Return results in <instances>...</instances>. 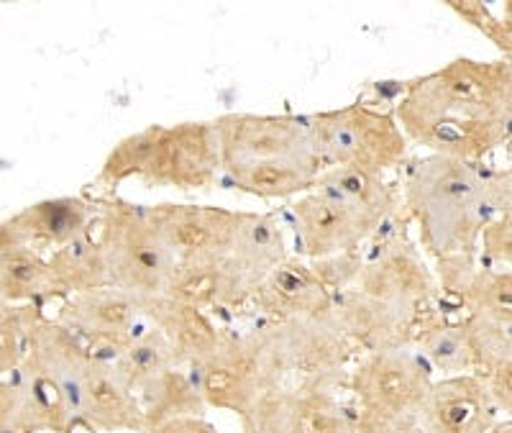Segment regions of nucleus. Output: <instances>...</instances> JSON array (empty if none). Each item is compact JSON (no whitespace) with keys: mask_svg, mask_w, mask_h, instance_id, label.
Here are the masks:
<instances>
[{"mask_svg":"<svg viewBox=\"0 0 512 433\" xmlns=\"http://www.w3.org/2000/svg\"><path fill=\"white\" fill-rule=\"evenodd\" d=\"M497 433H510V426H507V423H505V426L497 428Z\"/></svg>","mask_w":512,"mask_h":433,"instance_id":"obj_31","label":"nucleus"},{"mask_svg":"<svg viewBox=\"0 0 512 433\" xmlns=\"http://www.w3.org/2000/svg\"><path fill=\"white\" fill-rule=\"evenodd\" d=\"M80 408L88 413L90 421L105 428H139L144 423V413L131 403L126 387L93 354L82 375Z\"/></svg>","mask_w":512,"mask_h":433,"instance_id":"obj_19","label":"nucleus"},{"mask_svg":"<svg viewBox=\"0 0 512 433\" xmlns=\"http://www.w3.org/2000/svg\"><path fill=\"white\" fill-rule=\"evenodd\" d=\"M126 180H144L154 188L182 193L216 185L221 180V149L213 123H152L123 136L105 157L98 182L116 188Z\"/></svg>","mask_w":512,"mask_h":433,"instance_id":"obj_5","label":"nucleus"},{"mask_svg":"<svg viewBox=\"0 0 512 433\" xmlns=\"http://www.w3.org/2000/svg\"><path fill=\"white\" fill-rule=\"evenodd\" d=\"M0 305H3V295H0Z\"/></svg>","mask_w":512,"mask_h":433,"instance_id":"obj_32","label":"nucleus"},{"mask_svg":"<svg viewBox=\"0 0 512 433\" xmlns=\"http://www.w3.org/2000/svg\"><path fill=\"white\" fill-rule=\"evenodd\" d=\"M308 126L323 170L349 167L384 177L408 162V139L395 116L379 108L351 103L310 113Z\"/></svg>","mask_w":512,"mask_h":433,"instance_id":"obj_7","label":"nucleus"},{"mask_svg":"<svg viewBox=\"0 0 512 433\" xmlns=\"http://www.w3.org/2000/svg\"><path fill=\"white\" fill-rule=\"evenodd\" d=\"M18 246H26V244L21 241L18 231L13 229L11 218L0 221V257H3L6 252H13V249H18Z\"/></svg>","mask_w":512,"mask_h":433,"instance_id":"obj_30","label":"nucleus"},{"mask_svg":"<svg viewBox=\"0 0 512 433\" xmlns=\"http://www.w3.org/2000/svg\"><path fill=\"white\" fill-rule=\"evenodd\" d=\"M98 218V205L80 195H64V198L39 200L26 205L24 211L11 216L13 229L18 231L21 241L31 249L36 246H59L70 244L77 236L88 234Z\"/></svg>","mask_w":512,"mask_h":433,"instance_id":"obj_13","label":"nucleus"},{"mask_svg":"<svg viewBox=\"0 0 512 433\" xmlns=\"http://www.w3.org/2000/svg\"><path fill=\"white\" fill-rule=\"evenodd\" d=\"M448 11H454L461 21L472 26V29L482 31L502 54L505 59H510L512 52V26L510 16H497L487 3H479V0H446Z\"/></svg>","mask_w":512,"mask_h":433,"instance_id":"obj_24","label":"nucleus"},{"mask_svg":"<svg viewBox=\"0 0 512 433\" xmlns=\"http://www.w3.org/2000/svg\"><path fill=\"white\" fill-rule=\"evenodd\" d=\"M95 205V236L103 249L108 285L136 300L167 295L175 259L152 229L144 205L121 198H105Z\"/></svg>","mask_w":512,"mask_h":433,"instance_id":"obj_6","label":"nucleus"},{"mask_svg":"<svg viewBox=\"0 0 512 433\" xmlns=\"http://www.w3.org/2000/svg\"><path fill=\"white\" fill-rule=\"evenodd\" d=\"M0 295L3 303H31L57 295L49 262L31 246H18L0 257Z\"/></svg>","mask_w":512,"mask_h":433,"instance_id":"obj_22","label":"nucleus"},{"mask_svg":"<svg viewBox=\"0 0 512 433\" xmlns=\"http://www.w3.org/2000/svg\"><path fill=\"white\" fill-rule=\"evenodd\" d=\"M400 211V193L379 175L349 167L323 170L313 188L290 203V229L303 257L361 252Z\"/></svg>","mask_w":512,"mask_h":433,"instance_id":"obj_4","label":"nucleus"},{"mask_svg":"<svg viewBox=\"0 0 512 433\" xmlns=\"http://www.w3.org/2000/svg\"><path fill=\"white\" fill-rule=\"evenodd\" d=\"M152 433H216L208 423L198 421V418H175V421H167L162 426H154Z\"/></svg>","mask_w":512,"mask_h":433,"instance_id":"obj_29","label":"nucleus"},{"mask_svg":"<svg viewBox=\"0 0 512 433\" xmlns=\"http://www.w3.org/2000/svg\"><path fill=\"white\" fill-rule=\"evenodd\" d=\"M477 254L487 259L489 267H505L510 270L512 259V211L489 221L477 241Z\"/></svg>","mask_w":512,"mask_h":433,"instance_id":"obj_26","label":"nucleus"},{"mask_svg":"<svg viewBox=\"0 0 512 433\" xmlns=\"http://www.w3.org/2000/svg\"><path fill=\"white\" fill-rule=\"evenodd\" d=\"M47 262L57 293L80 295L98 290V287H108V272H105L103 249L95 236V226L88 234L54 249Z\"/></svg>","mask_w":512,"mask_h":433,"instance_id":"obj_20","label":"nucleus"},{"mask_svg":"<svg viewBox=\"0 0 512 433\" xmlns=\"http://www.w3.org/2000/svg\"><path fill=\"white\" fill-rule=\"evenodd\" d=\"M254 433H349L336 405L323 395H269L249 410Z\"/></svg>","mask_w":512,"mask_h":433,"instance_id":"obj_14","label":"nucleus"},{"mask_svg":"<svg viewBox=\"0 0 512 433\" xmlns=\"http://www.w3.org/2000/svg\"><path fill=\"white\" fill-rule=\"evenodd\" d=\"M423 344L433 359L443 367H464L474 357L466 328L436 326L423 334Z\"/></svg>","mask_w":512,"mask_h":433,"instance_id":"obj_25","label":"nucleus"},{"mask_svg":"<svg viewBox=\"0 0 512 433\" xmlns=\"http://www.w3.org/2000/svg\"><path fill=\"white\" fill-rule=\"evenodd\" d=\"M461 300L469 303L477 311V316L497 318V321H510L512 311V275L510 270L479 264L469 285L464 287Z\"/></svg>","mask_w":512,"mask_h":433,"instance_id":"obj_23","label":"nucleus"},{"mask_svg":"<svg viewBox=\"0 0 512 433\" xmlns=\"http://www.w3.org/2000/svg\"><path fill=\"white\" fill-rule=\"evenodd\" d=\"M356 282L359 293L410 316L436 290L433 272L428 270L418 246L405 234H379L372 249L364 252Z\"/></svg>","mask_w":512,"mask_h":433,"instance_id":"obj_8","label":"nucleus"},{"mask_svg":"<svg viewBox=\"0 0 512 433\" xmlns=\"http://www.w3.org/2000/svg\"><path fill=\"white\" fill-rule=\"evenodd\" d=\"M139 311V300L108 285L77 295L67 305V318L90 341L128 339Z\"/></svg>","mask_w":512,"mask_h":433,"instance_id":"obj_16","label":"nucleus"},{"mask_svg":"<svg viewBox=\"0 0 512 433\" xmlns=\"http://www.w3.org/2000/svg\"><path fill=\"white\" fill-rule=\"evenodd\" d=\"M167 295L169 298L180 300V303L195 305V308H203V305L236 303V300H241L239 290L233 285L223 259L175 264Z\"/></svg>","mask_w":512,"mask_h":433,"instance_id":"obj_21","label":"nucleus"},{"mask_svg":"<svg viewBox=\"0 0 512 433\" xmlns=\"http://www.w3.org/2000/svg\"><path fill=\"white\" fill-rule=\"evenodd\" d=\"M144 213L175 264L221 259L239 221V211L218 205L157 203L144 205Z\"/></svg>","mask_w":512,"mask_h":433,"instance_id":"obj_9","label":"nucleus"},{"mask_svg":"<svg viewBox=\"0 0 512 433\" xmlns=\"http://www.w3.org/2000/svg\"><path fill=\"white\" fill-rule=\"evenodd\" d=\"M221 259L241 298L254 293L264 282V277L287 259L285 226H282L280 216L274 211H239L236 231L228 244V252Z\"/></svg>","mask_w":512,"mask_h":433,"instance_id":"obj_10","label":"nucleus"},{"mask_svg":"<svg viewBox=\"0 0 512 433\" xmlns=\"http://www.w3.org/2000/svg\"><path fill=\"white\" fill-rule=\"evenodd\" d=\"M139 308L152 313L159 328L172 339L177 352L187 354L195 362H200L216 349V328L195 305L180 303V300L169 298V295H154V298L139 300Z\"/></svg>","mask_w":512,"mask_h":433,"instance_id":"obj_18","label":"nucleus"},{"mask_svg":"<svg viewBox=\"0 0 512 433\" xmlns=\"http://www.w3.org/2000/svg\"><path fill=\"white\" fill-rule=\"evenodd\" d=\"M254 293L259 295L262 305H267L272 311L290 313L297 318L328 313V305H331V293L320 285V280L310 270V264L290 257L277 264Z\"/></svg>","mask_w":512,"mask_h":433,"instance_id":"obj_15","label":"nucleus"},{"mask_svg":"<svg viewBox=\"0 0 512 433\" xmlns=\"http://www.w3.org/2000/svg\"><path fill=\"white\" fill-rule=\"evenodd\" d=\"M198 393L216 408L246 413L256 403V387L262 382V362L259 352L251 346L216 349L200 359Z\"/></svg>","mask_w":512,"mask_h":433,"instance_id":"obj_12","label":"nucleus"},{"mask_svg":"<svg viewBox=\"0 0 512 433\" xmlns=\"http://www.w3.org/2000/svg\"><path fill=\"white\" fill-rule=\"evenodd\" d=\"M423 405L431 433H477L487 418L484 390L469 377L448 380L436 390H428Z\"/></svg>","mask_w":512,"mask_h":433,"instance_id":"obj_17","label":"nucleus"},{"mask_svg":"<svg viewBox=\"0 0 512 433\" xmlns=\"http://www.w3.org/2000/svg\"><path fill=\"white\" fill-rule=\"evenodd\" d=\"M359 393L369 405V423L410 421L428 395L425 369L400 354H379L361 369Z\"/></svg>","mask_w":512,"mask_h":433,"instance_id":"obj_11","label":"nucleus"},{"mask_svg":"<svg viewBox=\"0 0 512 433\" xmlns=\"http://www.w3.org/2000/svg\"><path fill=\"white\" fill-rule=\"evenodd\" d=\"M213 123L221 177L239 193L262 200L300 198L323 172L308 116L223 113Z\"/></svg>","mask_w":512,"mask_h":433,"instance_id":"obj_3","label":"nucleus"},{"mask_svg":"<svg viewBox=\"0 0 512 433\" xmlns=\"http://www.w3.org/2000/svg\"><path fill=\"white\" fill-rule=\"evenodd\" d=\"M21 410V382L0 380V433L16 431Z\"/></svg>","mask_w":512,"mask_h":433,"instance_id":"obj_28","label":"nucleus"},{"mask_svg":"<svg viewBox=\"0 0 512 433\" xmlns=\"http://www.w3.org/2000/svg\"><path fill=\"white\" fill-rule=\"evenodd\" d=\"M402 205L433 259L477 254L484 226L512 211V172L428 154L405 167Z\"/></svg>","mask_w":512,"mask_h":433,"instance_id":"obj_2","label":"nucleus"},{"mask_svg":"<svg viewBox=\"0 0 512 433\" xmlns=\"http://www.w3.org/2000/svg\"><path fill=\"white\" fill-rule=\"evenodd\" d=\"M361 262H364V249L361 252H346V254H333L326 259H313L310 270L318 277L320 285L331 290H341V287L356 282L361 272Z\"/></svg>","mask_w":512,"mask_h":433,"instance_id":"obj_27","label":"nucleus"},{"mask_svg":"<svg viewBox=\"0 0 512 433\" xmlns=\"http://www.w3.org/2000/svg\"><path fill=\"white\" fill-rule=\"evenodd\" d=\"M392 116L405 139L436 157L482 164L510 141V59H454L408 82Z\"/></svg>","mask_w":512,"mask_h":433,"instance_id":"obj_1","label":"nucleus"}]
</instances>
